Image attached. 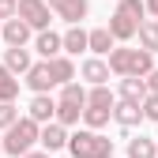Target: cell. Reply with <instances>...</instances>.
Segmentation results:
<instances>
[{
	"mask_svg": "<svg viewBox=\"0 0 158 158\" xmlns=\"http://www.w3.org/2000/svg\"><path fill=\"white\" fill-rule=\"evenodd\" d=\"M147 19V0H117V11L109 15V30L117 42H132Z\"/></svg>",
	"mask_w": 158,
	"mask_h": 158,
	"instance_id": "1",
	"label": "cell"
},
{
	"mask_svg": "<svg viewBox=\"0 0 158 158\" xmlns=\"http://www.w3.org/2000/svg\"><path fill=\"white\" fill-rule=\"evenodd\" d=\"M23 158H49V151H45V147H42V151H27Z\"/></svg>",
	"mask_w": 158,
	"mask_h": 158,
	"instance_id": "28",
	"label": "cell"
},
{
	"mask_svg": "<svg viewBox=\"0 0 158 158\" xmlns=\"http://www.w3.org/2000/svg\"><path fill=\"white\" fill-rule=\"evenodd\" d=\"M113 121L121 124V128H135L139 121H147V117H143V102H128V98H117V106H113Z\"/></svg>",
	"mask_w": 158,
	"mask_h": 158,
	"instance_id": "8",
	"label": "cell"
},
{
	"mask_svg": "<svg viewBox=\"0 0 158 158\" xmlns=\"http://www.w3.org/2000/svg\"><path fill=\"white\" fill-rule=\"evenodd\" d=\"M19 121V109H15V102H0V132L4 128H11Z\"/></svg>",
	"mask_w": 158,
	"mask_h": 158,
	"instance_id": "24",
	"label": "cell"
},
{
	"mask_svg": "<svg viewBox=\"0 0 158 158\" xmlns=\"http://www.w3.org/2000/svg\"><path fill=\"white\" fill-rule=\"evenodd\" d=\"M34 49L42 53V60L60 56V53H64V34H56V30H38V34H34Z\"/></svg>",
	"mask_w": 158,
	"mask_h": 158,
	"instance_id": "12",
	"label": "cell"
},
{
	"mask_svg": "<svg viewBox=\"0 0 158 158\" xmlns=\"http://www.w3.org/2000/svg\"><path fill=\"white\" fill-rule=\"evenodd\" d=\"M0 42H4V23H0Z\"/></svg>",
	"mask_w": 158,
	"mask_h": 158,
	"instance_id": "30",
	"label": "cell"
},
{
	"mask_svg": "<svg viewBox=\"0 0 158 158\" xmlns=\"http://www.w3.org/2000/svg\"><path fill=\"white\" fill-rule=\"evenodd\" d=\"M15 15H19V0H0V23L15 19Z\"/></svg>",
	"mask_w": 158,
	"mask_h": 158,
	"instance_id": "26",
	"label": "cell"
},
{
	"mask_svg": "<svg viewBox=\"0 0 158 158\" xmlns=\"http://www.w3.org/2000/svg\"><path fill=\"white\" fill-rule=\"evenodd\" d=\"M68 154L72 158H113V139L98 128H79L68 135Z\"/></svg>",
	"mask_w": 158,
	"mask_h": 158,
	"instance_id": "3",
	"label": "cell"
},
{
	"mask_svg": "<svg viewBox=\"0 0 158 158\" xmlns=\"http://www.w3.org/2000/svg\"><path fill=\"white\" fill-rule=\"evenodd\" d=\"M49 8L56 11V19H64L68 27H75V23H83V19L90 15V8H87V0H49Z\"/></svg>",
	"mask_w": 158,
	"mask_h": 158,
	"instance_id": "7",
	"label": "cell"
},
{
	"mask_svg": "<svg viewBox=\"0 0 158 158\" xmlns=\"http://www.w3.org/2000/svg\"><path fill=\"white\" fill-rule=\"evenodd\" d=\"M79 75H83L90 87H98V83H109L113 68H109V60H106V56H87V60H83V68H79Z\"/></svg>",
	"mask_w": 158,
	"mask_h": 158,
	"instance_id": "11",
	"label": "cell"
},
{
	"mask_svg": "<svg viewBox=\"0 0 158 158\" xmlns=\"http://www.w3.org/2000/svg\"><path fill=\"white\" fill-rule=\"evenodd\" d=\"M4 64H8L15 75H27V72L34 68V60H30V49H27V45H8V49H4Z\"/></svg>",
	"mask_w": 158,
	"mask_h": 158,
	"instance_id": "16",
	"label": "cell"
},
{
	"mask_svg": "<svg viewBox=\"0 0 158 158\" xmlns=\"http://www.w3.org/2000/svg\"><path fill=\"white\" fill-rule=\"evenodd\" d=\"M151 90H147V79L143 75H121V90L117 98H128V102H143Z\"/></svg>",
	"mask_w": 158,
	"mask_h": 158,
	"instance_id": "17",
	"label": "cell"
},
{
	"mask_svg": "<svg viewBox=\"0 0 158 158\" xmlns=\"http://www.w3.org/2000/svg\"><path fill=\"white\" fill-rule=\"evenodd\" d=\"M0 154H4V135H0Z\"/></svg>",
	"mask_w": 158,
	"mask_h": 158,
	"instance_id": "31",
	"label": "cell"
},
{
	"mask_svg": "<svg viewBox=\"0 0 158 158\" xmlns=\"http://www.w3.org/2000/svg\"><path fill=\"white\" fill-rule=\"evenodd\" d=\"M147 15H158V0H147Z\"/></svg>",
	"mask_w": 158,
	"mask_h": 158,
	"instance_id": "29",
	"label": "cell"
},
{
	"mask_svg": "<svg viewBox=\"0 0 158 158\" xmlns=\"http://www.w3.org/2000/svg\"><path fill=\"white\" fill-rule=\"evenodd\" d=\"M106 60H109V68H113V75H128L132 72V49H124V45H117L109 56H106Z\"/></svg>",
	"mask_w": 158,
	"mask_h": 158,
	"instance_id": "22",
	"label": "cell"
},
{
	"mask_svg": "<svg viewBox=\"0 0 158 158\" xmlns=\"http://www.w3.org/2000/svg\"><path fill=\"white\" fill-rule=\"evenodd\" d=\"M42 147L53 154V151H60V147H68V124H60V121H49V124H42Z\"/></svg>",
	"mask_w": 158,
	"mask_h": 158,
	"instance_id": "14",
	"label": "cell"
},
{
	"mask_svg": "<svg viewBox=\"0 0 158 158\" xmlns=\"http://www.w3.org/2000/svg\"><path fill=\"white\" fill-rule=\"evenodd\" d=\"M143 79H147V90H151V94H158V68H151Z\"/></svg>",
	"mask_w": 158,
	"mask_h": 158,
	"instance_id": "27",
	"label": "cell"
},
{
	"mask_svg": "<svg viewBox=\"0 0 158 158\" xmlns=\"http://www.w3.org/2000/svg\"><path fill=\"white\" fill-rule=\"evenodd\" d=\"M83 109H87V87L72 79V83L60 87V98H56V121L72 128V124L83 121Z\"/></svg>",
	"mask_w": 158,
	"mask_h": 158,
	"instance_id": "5",
	"label": "cell"
},
{
	"mask_svg": "<svg viewBox=\"0 0 158 158\" xmlns=\"http://www.w3.org/2000/svg\"><path fill=\"white\" fill-rule=\"evenodd\" d=\"M128 158H158V143L151 135H135L128 139Z\"/></svg>",
	"mask_w": 158,
	"mask_h": 158,
	"instance_id": "21",
	"label": "cell"
},
{
	"mask_svg": "<svg viewBox=\"0 0 158 158\" xmlns=\"http://www.w3.org/2000/svg\"><path fill=\"white\" fill-rule=\"evenodd\" d=\"M34 34H38V30L27 23L23 15H15V19H4V45H27Z\"/></svg>",
	"mask_w": 158,
	"mask_h": 158,
	"instance_id": "9",
	"label": "cell"
},
{
	"mask_svg": "<svg viewBox=\"0 0 158 158\" xmlns=\"http://www.w3.org/2000/svg\"><path fill=\"white\" fill-rule=\"evenodd\" d=\"M113 49H117V38H113V30H109V27L90 30V53H94V56H109Z\"/></svg>",
	"mask_w": 158,
	"mask_h": 158,
	"instance_id": "19",
	"label": "cell"
},
{
	"mask_svg": "<svg viewBox=\"0 0 158 158\" xmlns=\"http://www.w3.org/2000/svg\"><path fill=\"white\" fill-rule=\"evenodd\" d=\"M19 15H23L34 30H49V23H53L56 11L49 8V0H19Z\"/></svg>",
	"mask_w": 158,
	"mask_h": 158,
	"instance_id": "6",
	"label": "cell"
},
{
	"mask_svg": "<svg viewBox=\"0 0 158 158\" xmlns=\"http://www.w3.org/2000/svg\"><path fill=\"white\" fill-rule=\"evenodd\" d=\"M68 158H72V154H68Z\"/></svg>",
	"mask_w": 158,
	"mask_h": 158,
	"instance_id": "32",
	"label": "cell"
},
{
	"mask_svg": "<svg viewBox=\"0 0 158 158\" xmlns=\"http://www.w3.org/2000/svg\"><path fill=\"white\" fill-rule=\"evenodd\" d=\"M113 106H117V94L106 87V83H98L87 90V109H83V124L87 128H106L113 121Z\"/></svg>",
	"mask_w": 158,
	"mask_h": 158,
	"instance_id": "4",
	"label": "cell"
},
{
	"mask_svg": "<svg viewBox=\"0 0 158 158\" xmlns=\"http://www.w3.org/2000/svg\"><path fill=\"white\" fill-rule=\"evenodd\" d=\"M83 49H90V30H83V23H75L64 30V53L68 56H79Z\"/></svg>",
	"mask_w": 158,
	"mask_h": 158,
	"instance_id": "15",
	"label": "cell"
},
{
	"mask_svg": "<svg viewBox=\"0 0 158 158\" xmlns=\"http://www.w3.org/2000/svg\"><path fill=\"white\" fill-rule=\"evenodd\" d=\"M15 98H19V75L8 64H0V102H15Z\"/></svg>",
	"mask_w": 158,
	"mask_h": 158,
	"instance_id": "20",
	"label": "cell"
},
{
	"mask_svg": "<svg viewBox=\"0 0 158 158\" xmlns=\"http://www.w3.org/2000/svg\"><path fill=\"white\" fill-rule=\"evenodd\" d=\"M27 113L34 117L38 124L56 121V98H49V94H34V98H30V106H27Z\"/></svg>",
	"mask_w": 158,
	"mask_h": 158,
	"instance_id": "13",
	"label": "cell"
},
{
	"mask_svg": "<svg viewBox=\"0 0 158 158\" xmlns=\"http://www.w3.org/2000/svg\"><path fill=\"white\" fill-rule=\"evenodd\" d=\"M135 38H139V45H143V49L158 53V19H143V23H139V34H135Z\"/></svg>",
	"mask_w": 158,
	"mask_h": 158,
	"instance_id": "23",
	"label": "cell"
},
{
	"mask_svg": "<svg viewBox=\"0 0 158 158\" xmlns=\"http://www.w3.org/2000/svg\"><path fill=\"white\" fill-rule=\"evenodd\" d=\"M34 143H42V124L34 117H19L11 128H4V154L11 158H23L27 151H34Z\"/></svg>",
	"mask_w": 158,
	"mask_h": 158,
	"instance_id": "2",
	"label": "cell"
},
{
	"mask_svg": "<svg viewBox=\"0 0 158 158\" xmlns=\"http://www.w3.org/2000/svg\"><path fill=\"white\" fill-rule=\"evenodd\" d=\"M143 117H147V121H158V94L143 98Z\"/></svg>",
	"mask_w": 158,
	"mask_h": 158,
	"instance_id": "25",
	"label": "cell"
},
{
	"mask_svg": "<svg viewBox=\"0 0 158 158\" xmlns=\"http://www.w3.org/2000/svg\"><path fill=\"white\" fill-rule=\"evenodd\" d=\"M49 72H53V79H56V87H64V83H72V79H75V64H72L68 53L49 56Z\"/></svg>",
	"mask_w": 158,
	"mask_h": 158,
	"instance_id": "18",
	"label": "cell"
},
{
	"mask_svg": "<svg viewBox=\"0 0 158 158\" xmlns=\"http://www.w3.org/2000/svg\"><path fill=\"white\" fill-rule=\"evenodd\" d=\"M23 83L34 90V94H49L53 87H56V79H53V72H49V60H38L30 72H27V79Z\"/></svg>",
	"mask_w": 158,
	"mask_h": 158,
	"instance_id": "10",
	"label": "cell"
}]
</instances>
